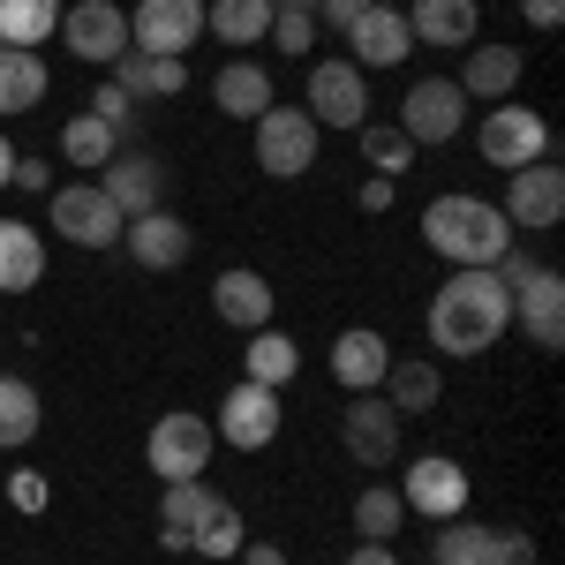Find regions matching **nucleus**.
Wrapping results in <instances>:
<instances>
[{
    "label": "nucleus",
    "mask_w": 565,
    "mask_h": 565,
    "mask_svg": "<svg viewBox=\"0 0 565 565\" xmlns=\"http://www.w3.org/2000/svg\"><path fill=\"white\" fill-rule=\"evenodd\" d=\"M348 45H354V68L370 76V68H399V61L415 53V31H407V15H399V8L377 0V8L348 31Z\"/></svg>",
    "instance_id": "aec40b11"
},
{
    "label": "nucleus",
    "mask_w": 565,
    "mask_h": 565,
    "mask_svg": "<svg viewBox=\"0 0 565 565\" xmlns=\"http://www.w3.org/2000/svg\"><path fill=\"white\" fill-rule=\"evenodd\" d=\"M407 31H415V45H476L482 8L476 0H415L407 8Z\"/></svg>",
    "instance_id": "a878e982"
},
{
    "label": "nucleus",
    "mask_w": 565,
    "mask_h": 565,
    "mask_svg": "<svg viewBox=\"0 0 565 565\" xmlns=\"http://www.w3.org/2000/svg\"><path fill=\"white\" fill-rule=\"evenodd\" d=\"M430 565H490V527L468 521V513L437 521V535H430Z\"/></svg>",
    "instance_id": "473e14b6"
},
{
    "label": "nucleus",
    "mask_w": 565,
    "mask_h": 565,
    "mask_svg": "<svg viewBox=\"0 0 565 565\" xmlns=\"http://www.w3.org/2000/svg\"><path fill=\"white\" fill-rule=\"evenodd\" d=\"M505 226L513 234H543V226H558L565 218V174L551 167V159H535V167H521V174H505Z\"/></svg>",
    "instance_id": "2eb2a0df"
},
{
    "label": "nucleus",
    "mask_w": 565,
    "mask_h": 565,
    "mask_svg": "<svg viewBox=\"0 0 565 565\" xmlns=\"http://www.w3.org/2000/svg\"><path fill=\"white\" fill-rule=\"evenodd\" d=\"M45 226H53L61 242H76V249H114L129 218L106 204V189H98V181H68V189H53V204H45Z\"/></svg>",
    "instance_id": "423d86ee"
},
{
    "label": "nucleus",
    "mask_w": 565,
    "mask_h": 565,
    "mask_svg": "<svg viewBox=\"0 0 565 565\" xmlns=\"http://www.w3.org/2000/svg\"><path fill=\"white\" fill-rule=\"evenodd\" d=\"M490 565H535V535L527 527H490Z\"/></svg>",
    "instance_id": "a19ab883"
},
{
    "label": "nucleus",
    "mask_w": 565,
    "mask_h": 565,
    "mask_svg": "<svg viewBox=\"0 0 565 565\" xmlns=\"http://www.w3.org/2000/svg\"><path fill=\"white\" fill-rule=\"evenodd\" d=\"M399 415H392L385 392H348V407H340V445H348L354 468H392L399 460Z\"/></svg>",
    "instance_id": "6e6552de"
},
{
    "label": "nucleus",
    "mask_w": 565,
    "mask_h": 565,
    "mask_svg": "<svg viewBox=\"0 0 565 565\" xmlns=\"http://www.w3.org/2000/svg\"><path fill=\"white\" fill-rule=\"evenodd\" d=\"M8 174H15V143L0 136V189H8Z\"/></svg>",
    "instance_id": "09e8293b"
},
{
    "label": "nucleus",
    "mask_w": 565,
    "mask_h": 565,
    "mask_svg": "<svg viewBox=\"0 0 565 565\" xmlns=\"http://www.w3.org/2000/svg\"><path fill=\"white\" fill-rule=\"evenodd\" d=\"M212 437H226L234 452H264V445L279 437V392H271V385H249V377H242V385L218 399Z\"/></svg>",
    "instance_id": "dca6fc26"
},
{
    "label": "nucleus",
    "mask_w": 565,
    "mask_h": 565,
    "mask_svg": "<svg viewBox=\"0 0 565 565\" xmlns=\"http://www.w3.org/2000/svg\"><path fill=\"white\" fill-rule=\"evenodd\" d=\"M392 189H399V181H385V174H370V181H362V189H354V204H362V212L377 218V212H392Z\"/></svg>",
    "instance_id": "c03bdc74"
},
{
    "label": "nucleus",
    "mask_w": 565,
    "mask_h": 565,
    "mask_svg": "<svg viewBox=\"0 0 565 565\" xmlns=\"http://www.w3.org/2000/svg\"><path fill=\"white\" fill-rule=\"evenodd\" d=\"M121 249H129L143 271H174V264H189V249H196V234H189V218L181 212H136L129 226H121Z\"/></svg>",
    "instance_id": "f3484780"
},
{
    "label": "nucleus",
    "mask_w": 565,
    "mask_h": 565,
    "mask_svg": "<svg viewBox=\"0 0 565 565\" xmlns=\"http://www.w3.org/2000/svg\"><path fill=\"white\" fill-rule=\"evenodd\" d=\"M114 84L129 90L136 106H159V98H181L189 90V61H174V53H121L114 61Z\"/></svg>",
    "instance_id": "4be33fe9"
},
{
    "label": "nucleus",
    "mask_w": 565,
    "mask_h": 565,
    "mask_svg": "<svg viewBox=\"0 0 565 565\" xmlns=\"http://www.w3.org/2000/svg\"><path fill=\"white\" fill-rule=\"evenodd\" d=\"M249 129H257V167L271 181H302L309 167H317V136L324 129L309 121L302 106H264Z\"/></svg>",
    "instance_id": "39448f33"
},
{
    "label": "nucleus",
    "mask_w": 565,
    "mask_h": 565,
    "mask_svg": "<svg viewBox=\"0 0 565 565\" xmlns=\"http://www.w3.org/2000/svg\"><path fill=\"white\" fill-rule=\"evenodd\" d=\"M218 505V490L204 476H189V482H167L159 490V551H174V558H189V535L204 527V513Z\"/></svg>",
    "instance_id": "412c9836"
},
{
    "label": "nucleus",
    "mask_w": 565,
    "mask_h": 565,
    "mask_svg": "<svg viewBox=\"0 0 565 565\" xmlns=\"http://www.w3.org/2000/svg\"><path fill=\"white\" fill-rule=\"evenodd\" d=\"M317 129H362L370 121V76L354 61H309V106Z\"/></svg>",
    "instance_id": "9d476101"
},
{
    "label": "nucleus",
    "mask_w": 565,
    "mask_h": 565,
    "mask_svg": "<svg viewBox=\"0 0 565 565\" xmlns=\"http://www.w3.org/2000/svg\"><path fill=\"white\" fill-rule=\"evenodd\" d=\"M45 279V234L31 218H0V295H31Z\"/></svg>",
    "instance_id": "5701e85b"
},
{
    "label": "nucleus",
    "mask_w": 565,
    "mask_h": 565,
    "mask_svg": "<svg viewBox=\"0 0 565 565\" xmlns=\"http://www.w3.org/2000/svg\"><path fill=\"white\" fill-rule=\"evenodd\" d=\"M370 8H377V0H324L317 15H324V23H332V31L348 39V31H354V23H362V15H370Z\"/></svg>",
    "instance_id": "37998d69"
},
{
    "label": "nucleus",
    "mask_w": 565,
    "mask_h": 565,
    "mask_svg": "<svg viewBox=\"0 0 565 565\" xmlns=\"http://www.w3.org/2000/svg\"><path fill=\"white\" fill-rule=\"evenodd\" d=\"M8 505H15V513H45V505H53V482H45L39 468H15V476H8Z\"/></svg>",
    "instance_id": "ea45409f"
},
{
    "label": "nucleus",
    "mask_w": 565,
    "mask_h": 565,
    "mask_svg": "<svg viewBox=\"0 0 565 565\" xmlns=\"http://www.w3.org/2000/svg\"><path fill=\"white\" fill-rule=\"evenodd\" d=\"M468 121V90L452 84V76H423V84H407L399 98V136L423 151V143H452Z\"/></svg>",
    "instance_id": "1a4fd4ad"
},
{
    "label": "nucleus",
    "mask_w": 565,
    "mask_h": 565,
    "mask_svg": "<svg viewBox=\"0 0 565 565\" xmlns=\"http://www.w3.org/2000/svg\"><path fill=\"white\" fill-rule=\"evenodd\" d=\"M8 189H31V196H53V167H45V159H23V151H15V174H8Z\"/></svg>",
    "instance_id": "79ce46f5"
},
{
    "label": "nucleus",
    "mask_w": 565,
    "mask_h": 565,
    "mask_svg": "<svg viewBox=\"0 0 565 565\" xmlns=\"http://www.w3.org/2000/svg\"><path fill=\"white\" fill-rule=\"evenodd\" d=\"M53 31H61V0H0V45H31L39 53Z\"/></svg>",
    "instance_id": "2f4dec72"
},
{
    "label": "nucleus",
    "mask_w": 565,
    "mask_h": 565,
    "mask_svg": "<svg viewBox=\"0 0 565 565\" xmlns=\"http://www.w3.org/2000/svg\"><path fill=\"white\" fill-rule=\"evenodd\" d=\"M242 543H249V527H242V513H234L226 498H218L212 513H204V527L189 535V551H196V558H234Z\"/></svg>",
    "instance_id": "e433bc0d"
},
{
    "label": "nucleus",
    "mask_w": 565,
    "mask_h": 565,
    "mask_svg": "<svg viewBox=\"0 0 565 565\" xmlns=\"http://www.w3.org/2000/svg\"><path fill=\"white\" fill-rule=\"evenodd\" d=\"M61 39H68L76 61L114 68V61L129 53V8H121V0H76V8H61Z\"/></svg>",
    "instance_id": "ddd939ff"
},
{
    "label": "nucleus",
    "mask_w": 565,
    "mask_h": 565,
    "mask_svg": "<svg viewBox=\"0 0 565 565\" xmlns=\"http://www.w3.org/2000/svg\"><path fill=\"white\" fill-rule=\"evenodd\" d=\"M84 114H98V121H106V129L121 136V143H129V136H136V98H129V90H121V84H114V76H106V84L90 90V106H84Z\"/></svg>",
    "instance_id": "4c0bfd02"
},
{
    "label": "nucleus",
    "mask_w": 565,
    "mask_h": 565,
    "mask_svg": "<svg viewBox=\"0 0 565 565\" xmlns=\"http://www.w3.org/2000/svg\"><path fill=\"white\" fill-rule=\"evenodd\" d=\"M399 505H407L415 521H452V513H468V468H460L452 452H423V460H407V476H399Z\"/></svg>",
    "instance_id": "9b49d317"
},
{
    "label": "nucleus",
    "mask_w": 565,
    "mask_h": 565,
    "mask_svg": "<svg viewBox=\"0 0 565 565\" xmlns=\"http://www.w3.org/2000/svg\"><path fill=\"white\" fill-rule=\"evenodd\" d=\"M452 84L482 98V106H498V98H513L521 90V45H476L468 61H460V76Z\"/></svg>",
    "instance_id": "393cba45"
},
{
    "label": "nucleus",
    "mask_w": 565,
    "mask_h": 565,
    "mask_svg": "<svg viewBox=\"0 0 565 565\" xmlns=\"http://www.w3.org/2000/svg\"><path fill=\"white\" fill-rule=\"evenodd\" d=\"M204 31H218V45H264L271 0H204Z\"/></svg>",
    "instance_id": "7c9ffc66"
},
{
    "label": "nucleus",
    "mask_w": 565,
    "mask_h": 565,
    "mask_svg": "<svg viewBox=\"0 0 565 565\" xmlns=\"http://www.w3.org/2000/svg\"><path fill=\"white\" fill-rule=\"evenodd\" d=\"M521 15L535 23V31H558V23H565V0H521Z\"/></svg>",
    "instance_id": "a18cd8bd"
},
{
    "label": "nucleus",
    "mask_w": 565,
    "mask_h": 565,
    "mask_svg": "<svg viewBox=\"0 0 565 565\" xmlns=\"http://www.w3.org/2000/svg\"><path fill=\"white\" fill-rule=\"evenodd\" d=\"M348 565H399V551H392V543H354Z\"/></svg>",
    "instance_id": "de8ad7c7"
},
{
    "label": "nucleus",
    "mask_w": 565,
    "mask_h": 565,
    "mask_svg": "<svg viewBox=\"0 0 565 565\" xmlns=\"http://www.w3.org/2000/svg\"><path fill=\"white\" fill-rule=\"evenodd\" d=\"M212 445H218L212 423L181 407V415H159V423H151L143 460H151V476H159V482H189V476H204V468H212Z\"/></svg>",
    "instance_id": "0eeeda50"
},
{
    "label": "nucleus",
    "mask_w": 565,
    "mask_h": 565,
    "mask_svg": "<svg viewBox=\"0 0 565 565\" xmlns=\"http://www.w3.org/2000/svg\"><path fill=\"white\" fill-rule=\"evenodd\" d=\"M90 181L106 189V204H114L121 218L159 212V204H167V159H159V151H136V143H121V151H114Z\"/></svg>",
    "instance_id": "f8f14e48"
},
{
    "label": "nucleus",
    "mask_w": 565,
    "mask_h": 565,
    "mask_svg": "<svg viewBox=\"0 0 565 565\" xmlns=\"http://www.w3.org/2000/svg\"><path fill=\"white\" fill-rule=\"evenodd\" d=\"M234 558H242V565H287V551H279V543H242Z\"/></svg>",
    "instance_id": "49530a36"
},
{
    "label": "nucleus",
    "mask_w": 565,
    "mask_h": 565,
    "mask_svg": "<svg viewBox=\"0 0 565 565\" xmlns=\"http://www.w3.org/2000/svg\"><path fill=\"white\" fill-rule=\"evenodd\" d=\"M295 370H302V348H295L279 324L249 332V348H242V377H249V385H271V392H279L287 377H295Z\"/></svg>",
    "instance_id": "c85d7f7f"
},
{
    "label": "nucleus",
    "mask_w": 565,
    "mask_h": 565,
    "mask_svg": "<svg viewBox=\"0 0 565 565\" xmlns=\"http://www.w3.org/2000/svg\"><path fill=\"white\" fill-rule=\"evenodd\" d=\"M423 242H430L437 257L452 264H498L521 234L505 226V212L490 204V196H468V189H445V196H430L423 204Z\"/></svg>",
    "instance_id": "f03ea898"
},
{
    "label": "nucleus",
    "mask_w": 565,
    "mask_h": 565,
    "mask_svg": "<svg viewBox=\"0 0 565 565\" xmlns=\"http://www.w3.org/2000/svg\"><path fill=\"white\" fill-rule=\"evenodd\" d=\"M114 151H121V136L106 129L98 114H76V121L61 129V159H68V167H84V174H98V167H106Z\"/></svg>",
    "instance_id": "72a5a7b5"
},
{
    "label": "nucleus",
    "mask_w": 565,
    "mask_h": 565,
    "mask_svg": "<svg viewBox=\"0 0 565 565\" xmlns=\"http://www.w3.org/2000/svg\"><path fill=\"white\" fill-rule=\"evenodd\" d=\"M53 76H45V61L31 45H0V121H15V114H39Z\"/></svg>",
    "instance_id": "b1692460"
},
{
    "label": "nucleus",
    "mask_w": 565,
    "mask_h": 565,
    "mask_svg": "<svg viewBox=\"0 0 565 565\" xmlns=\"http://www.w3.org/2000/svg\"><path fill=\"white\" fill-rule=\"evenodd\" d=\"M377 392L392 399V415H399V423H415V415H430V407H437L445 377H437V362H392Z\"/></svg>",
    "instance_id": "c756f323"
},
{
    "label": "nucleus",
    "mask_w": 565,
    "mask_h": 565,
    "mask_svg": "<svg viewBox=\"0 0 565 565\" xmlns=\"http://www.w3.org/2000/svg\"><path fill=\"white\" fill-rule=\"evenodd\" d=\"M264 39H279V53H309V45H317V15L271 0V31H264Z\"/></svg>",
    "instance_id": "58836bf2"
},
{
    "label": "nucleus",
    "mask_w": 565,
    "mask_h": 565,
    "mask_svg": "<svg viewBox=\"0 0 565 565\" xmlns=\"http://www.w3.org/2000/svg\"><path fill=\"white\" fill-rule=\"evenodd\" d=\"M476 151L498 167V174H521V167H535V159H551V121H543L535 106L498 98V106L482 114V129H476Z\"/></svg>",
    "instance_id": "20e7f679"
},
{
    "label": "nucleus",
    "mask_w": 565,
    "mask_h": 565,
    "mask_svg": "<svg viewBox=\"0 0 565 565\" xmlns=\"http://www.w3.org/2000/svg\"><path fill=\"white\" fill-rule=\"evenodd\" d=\"M196 39H204V0H136L129 8L136 53H174V61H189Z\"/></svg>",
    "instance_id": "4468645a"
},
{
    "label": "nucleus",
    "mask_w": 565,
    "mask_h": 565,
    "mask_svg": "<svg viewBox=\"0 0 565 565\" xmlns=\"http://www.w3.org/2000/svg\"><path fill=\"white\" fill-rule=\"evenodd\" d=\"M430 348L437 354H490L505 332H513V295H505V279L490 271V264H460L445 287L430 295Z\"/></svg>",
    "instance_id": "f257e3e1"
},
{
    "label": "nucleus",
    "mask_w": 565,
    "mask_h": 565,
    "mask_svg": "<svg viewBox=\"0 0 565 565\" xmlns=\"http://www.w3.org/2000/svg\"><path fill=\"white\" fill-rule=\"evenodd\" d=\"M39 423H45L39 385H31V377H8V370H0V452H23V445L39 437Z\"/></svg>",
    "instance_id": "cd10ccee"
},
{
    "label": "nucleus",
    "mask_w": 565,
    "mask_h": 565,
    "mask_svg": "<svg viewBox=\"0 0 565 565\" xmlns=\"http://www.w3.org/2000/svg\"><path fill=\"white\" fill-rule=\"evenodd\" d=\"M212 106L218 114H234V121H257L264 106H279L271 98V76H264V61H226L212 76Z\"/></svg>",
    "instance_id": "bb28decb"
},
{
    "label": "nucleus",
    "mask_w": 565,
    "mask_h": 565,
    "mask_svg": "<svg viewBox=\"0 0 565 565\" xmlns=\"http://www.w3.org/2000/svg\"><path fill=\"white\" fill-rule=\"evenodd\" d=\"M362 159H370V174H385V181H399L407 174V167H415V143H407V136L399 129H385V121H362Z\"/></svg>",
    "instance_id": "c9c22d12"
},
{
    "label": "nucleus",
    "mask_w": 565,
    "mask_h": 565,
    "mask_svg": "<svg viewBox=\"0 0 565 565\" xmlns=\"http://www.w3.org/2000/svg\"><path fill=\"white\" fill-rule=\"evenodd\" d=\"M399 521H407V505H399V490H392V482H370V490L354 498V535H362V543H392Z\"/></svg>",
    "instance_id": "f704fd0d"
},
{
    "label": "nucleus",
    "mask_w": 565,
    "mask_h": 565,
    "mask_svg": "<svg viewBox=\"0 0 565 565\" xmlns=\"http://www.w3.org/2000/svg\"><path fill=\"white\" fill-rule=\"evenodd\" d=\"M385 370H392V348H385L377 324H348V332L332 340V385L377 392V385H385Z\"/></svg>",
    "instance_id": "6ab92c4d"
},
{
    "label": "nucleus",
    "mask_w": 565,
    "mask_h": 565,
    "mask_svg": "<svg viewBox=\"0 0 565 565\" xmlns=\"http://www.w3.org/2000/svg\"><path fill=\"white\" fill-rule=\"evenodd\" d=\"M279 8H309V15H317V8H324V0H279Z\"/></svg>",
    "instance_id": "8fccbe9b"
},
{
    "label": "nucleus",
    "mask_w": 565,
    "mask_h": 565,
    "mask_svg": "<svg viewBox=\"0 0 565 565\" xmlns=\"http://www.w3.org/2000/svg\"><path fill=\"white\" fill-rule=\"evenodd\" d=\"M271 309H279V295H271V279L249 271V264H234V271H218V279H212V317H218V324H234V332H264Z\"/></svg>",
    "instance_id": "a211bd4d"
},
{
    "label": "nucleus",
    "mask_w": 565,
    "mask_h": 565,
    "mask_svg": "<svg viewBox=\"0 0 565 565\" xmlns=\"http://www.w3.org/2000/svg\"><path fill=\"white\" fill-rule=\"evenodd\" d=\"M490 271H498V279H505V295H513V324H521L543 354H558L565 348V279L551 271V264L521 257V242L490 264Z\"/></svg>",
    "instance_id": "7ed1b4c3"
}]
</instances>
